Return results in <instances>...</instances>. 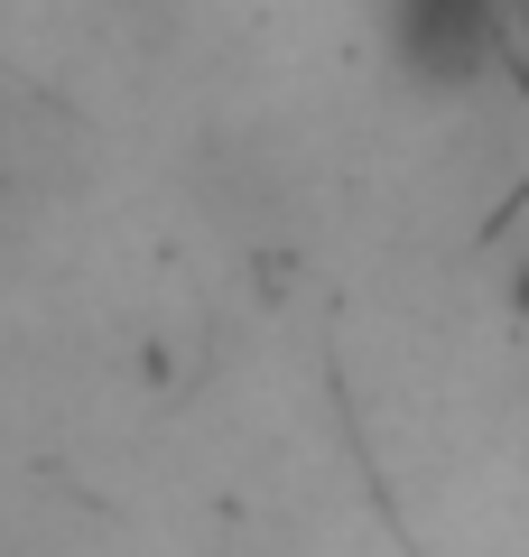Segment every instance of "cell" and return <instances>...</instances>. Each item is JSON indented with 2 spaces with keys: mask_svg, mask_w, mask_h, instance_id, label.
<instances>
[{
  "mask_svg": "<svg viewBox=\"0 0 529 557\" xmlns=\"http://www.w3.org/2000/svg\"><path fill=\"white\" fill-rule=\"evenodd\" d=\"M520 0H391V47L428 84H473L502 65Z\"/></svg>",
  "mask_w": 529,
  "mask_h": 557,
  "instance_id": "6da1fadb",
  "label": "cell"
}]
</instances>
